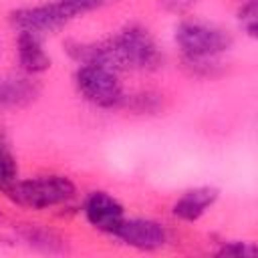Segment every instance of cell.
<instances>
[{"label": "cell", "instance_id": "obj_1", "mask_svg": "<svg viewBox=\"0 0 258 258\" xmlns=\"http://www.w3.org/2000/svg\"><path fill=\"white\" fill-rule=\"evenodd\" d=\"M173 42L191 69H208L222 54L230 52L234 36L220 24L200 18H183L173 28Z\"/></svg>", "mask_w": 258, "mask_h": 258}, {"label": "cell", "instance_id": "obj_2", "mask_svg": "<svg viewBox=\"0 0 258 258\" xmlns=\"http://www.w3.org/2000/svg\"><path fill=\"white\" fill-rule=\"evenodd\" d=\"M109 0H52L34 6H20L10 10L8 24L14 32H34L46 36L71 24L85 14L101 10Z\"/></svg>", "mask_w": 258, "mask_h": 258}, {"label": "cell", "instance_id": "obj_3", "mask_svg": "<svg viewBox=\"0 0 258 258\" xmlns=\"http://www.w3.org/2000/svg\"><path fill=\"white\" fill-rule=\"evenodd\" d=\"M6 196L20 208L44 212L71 204L77 198V185L64 173H40L18 179Z\"/></svg>", "mask_w": 258, "mask_h": 258}, {"label": "cell", "instance_id": "obj_4", "mask_svg": "<svg viewBox=\"0 0 258 258\" xmlns=\"http://www.w3.org/2000/svg\"><path fill=\"white\" fill-rule=\"evenodd\" d=\"M73 83L81 99L97 109H105V111L119 109L127 101L119 71L101 62L77 64Z\"/></svg>", "mask_w": 258, "mask_h": 258}, {"label": "cell", "instance_id": "obj_5", "mask_svg": "<svg viewBox=\"0 0 258 258\" xmlns=\"http://www.w3.org/2000/svg\"><path fill=\"white\" fill-rule=\"evenodd\" d=\"M119 240L123 246L133 248L137 252H157L167 246L169 230L163 222L153 218H127L111 236Z\"/></svg>", "mask_w": 258, "mask_h": 258}, {"label": "cell", "instance_id": "obj_6", "mask_svg": "<svg viewBox=\"0 0 258 258\" xmlns=\"http://www.w3.org/2000/svg\"><path fill=\"white\" fill-rule=\"evenodd\" d=\"M83 216L93 230L113 236L125 220V206L113 194L105 189H93L83 200Z\"/></svg>", "mask_w": 258, "mask_h": 258}, {"label": "cell", "instance_id": "obj_7", "mask_svg": "<svg viewBox=\"0 0 258 258\" xmlns=\"http://www.w3.org/2000/svg\"><path fill=\"white\" fill-rule=\"evenodd\" d=\"M220 200V189L216 185H196L189 187L185 191H181V196L175 198V202L171 204V216L179 222L185 224H194L198 220H202Z\"/></svg>", "mask_w": 258, "mask_h": 258}, {"label": "cell", "instance_id": "obj_8", "mask_svg": "<svg viewBox=\"0 0 258 258\" xmlns=\"http://www.w3.org/2000/svg\"><path fill=\"white\" fill-rule=\"evenodd\" d=\"M42 93L36 77L18 73L0 79V111H20L30 107Z\"/></svg>", "mask_w": 258, "mask_h": 258}, {"label": "cell", "instance_id": "obj_9", "mask_svg": "<svg viewBox=\"0 0 258 258\" xmlns=\"http://www.w3.org/2000/svg\"><path fill=\"white\" fill-rule=\"evenodd\" d=\"M16 62L20 73L30 77L50 71L52 56L44 48V36L34 32H16Z\"/></svg>", "mask_w": 258, "mask_h": 258}, {"label": "cell", "instance_id": "obj_10", "mask_svg": "<svg viewBox=\"0 0 258 258\" xmlns=\"http://www.w3.org/2000/svg\"><path fill=\"white\" fill-rule=\"evenodd\" d=\"M16 236L24 246H28L34 252H42V254H67L69 252L67 240L58 232L42 224H20L16 226Z\"/></svg>", "mask_w": 258, "mask_h": 258}, {"label": "cell", "instance_id": "obj_11", "mask_svg": "<svg viewBox=\"0 0 258 258\" xmlns=\"http://www.w3.org/2000/svg\"><path fill=\"white\" fill-rule=\"evenodd\" d=\"M18 179H20V169L16 155L10 149L8 141L0 135V191L6 194Z\"/></svg>", "mask_w": 258, "mask_h": 258}, {"label": "cell", "instance_id": "obj_12", "mask_svg": "<svg viewBox=\"0 0 258 258\" xmlns=\"http://www.w3.org/2000/svg\"><path fill=\"white\" fill-rule=\"evenodd\" d=\"M236 18L242 32L254 40L258 36V0H240Z\"/></svg>", "mask_w": 258, "mask_h": 258}, {"label": "cell", "instance_id": "obj_13", "mask_svg": "<svg viewBox=\"0 0 258 258\" xmlns=\"http://www.w3.org/2000/svg\"><path fill=\"white\" fill-rule=\"evenodd\" d=\"M218 256H236V258H252L258 254V248L250 240H222L216 248Z\"/></svg>", "mask_w": 258, "mask_h": 258}, {"label": "cell", "instance_id": "obj_14", "mask_svg": "<svg viewBox=\"0 0 258 258\" xmlns=\"http://www.w3.org/2000/svg\"><path fill=\"white\" fill-rule=\"evenodd\" d=\"M198 2H200V0H159V4H161L167 12H171V14H183V12H187L189 8H194Z\"/></svg>", "mask_w": 258, "mask_h": 258}]
</instances>
